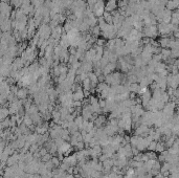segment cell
Masks as SVG:
<instances>
[{
	"instance_id": "cell-7",
	"label": "cell",
	"mask_w": 179,
	"mask_h": 178,
	"mask_svg": "<svg viewBox=\"0 0 179 178\" xmlns=\"http://www.w3.org/2000/svg\"><path fill=\"white\" fill-rule=\"evenodd\" d=\"M106 116L105 115H103V114H99L98 115V117L94 119V122H93V124H94V126L97 127V128H102V127H104L105 126V124H106Z\"/></svg>"
},
{
	"instance_id": "cell-11",
	"label": "cell",
	"mask_w": 179,
	"mask_h": 178,
	"mask_svg": "<svg viewBox=\"0 0 179 178\" xmlns=\"http://www.w3.org/2000/svg\"><path fill=\"white\" fill-rule=\"evenodd\" d=\"M81 68L83 69V71L88 73V72H91L93 66H92V63L91 62H88V61H84L83 63H81Z\"/></svg>"
},
{
	"instance_id": "cell-22",
	"label": "cell",
	"mask_w": 179,
	"mask_h": 178,
	"mask_svg": "<svg viewBox=\"0 0 179 178\" xmlns=\"http://www.w3.org/2000/svg\"><path fill=\"white\" fill-rule=\"evenodd\" d=\"M128 0H119L117 2V6L119 8V10H125L127 6H128Z\"/></svg>"
},
{
	"instance_id": "cell-26",
	"label": "cell",
	"mask_w": 179,
	"mask_h": 178,
	"mask_svg": "<svg viewBox=\"0 0 179 178\" xmlns=\"http://www.w3.org/2000/svg\"><path fill=\"white\" fill-rule=\"evenodd\" d=\"M50 161L53 162V164H54V167H55V168H59L60 163H61V161L58 159V157H57V156H53V157H52V159H50Z\"/></svg>"
},
{
	"instance_id": "cell-40",
	"label": "cell",
	"mask_w": 179,
	"mask_h": 178,
	"mask_svg": "<svg viewBox=\"0 0 179 178\" xmlns=\"http://www.w3.org/2000/svg\"><path fill=\"white\" fill-rule=\"evenodd\" d=\"M18 94H19V97H20V98H25V97H26V94H27V91L25 90V89H21Z\"/></svg>"
},
{
	"instance_id": "cell-52",
	"label": "cell",
	"mask_w": 179,
	"mask_h": 178,
	"mask_svg": "<svg viewBox=\"0 0 179 178\" xmlns=\"http://www.w3.org/2000/svg\"><path fill=\"white\" fill-rule=\"evenodd\" d=\"M128 1H130V0H128Z\"/></svg>"
},
{
	"instance_id": "cell-13",
	"label": "cell",
	"mask_w": 179,
	"mask_h": 178,
	"mask_svg": "<svg viewBox=\"0 0 179 178\" xmlns=\"http://www.w3.org/2000/svg\"><path fill=\"white\" fill-rule=\"evenodd\" d=\"M124 148V151H125V157H127L128 159H130V158L133 157V154H132V148H131V145L130 144H127Z\"/></svg>"
},
{
	"instance_id": "cell-23",
	"label": "cell",
	"mask_w": 179,
	"mask_h": 178,
	"mask_svg": "<svg viewBox=\"0 0 179 178\" xmlns=\"http://www.w3.org/2000/svg\"><path fill=\"white\" fill-rule=\"evenodd\" d=\"M146 154H147V156H148L149 159H153V160L157 159V154L154 151H148V152H146Z\"/></svg>"
},
{
	"instance_id": "cell-49",
	"label": "cell",
	"mask_w": 179,
	"mask_h": 178,
	"mask_svg": "<svg viewBox=\"0 0 179 178\" xmlns=\"http://www.w3.org/2000/svg\"><path fill=\"white\" fill-rule=\"evenodd\" d=\"M154 177H155V178H163L164 176L162 175V173H160V172H159V173H158L156 176H154Z\"/></svg>"
},
{
	"instance_id": "cell-36",
	"label": "cell",
	"mask_w": 179,
	"mask_h": 178,
	"mask_svg": "<svg viewBox=\"0 0 179 178\" xmlns=\"http://www.w3.org/2000/svg\"><path fill=\"white\" fill-rule=\"evenodd\" d=\"M59 168H60L62 171H65V172H66V171L68 170V168H69V166H68V164H66V163H64V162H61L60 166H59Z\"/></svg>"
},
{
	"instance_id": "cell-42",
	"label": "cell",
	"mask_w": 179,
	"mask_h": 178,
	"mask_svg": "<svg viewBox=\"0 0 179 178\" xmlns=\"http://www.w3.org/2000/svg\"><path fill=\"white\" fill-rule=\"evenodd\" d=\"M72 107H74V108L82 107V102H80V101H73L72 102Z\"/></svg>"
},
{
	"instance_id": "cell-51",
	"label": "cell",
	"mask_w": 179,
	"mask_h": 178,
	"mask_svg": "<svg viewBox=\"0 0 179 178\" xmlns=\"http://www.w3.org/2000/svg\"><path fill=\"white\" fill-rule=\"evenodd\" d=\"M115 178H124V175H121V174H116Z\"/></svg>"
},
{
	"instance_id": "cell-43",
	"label": "cell",
	"mask_w": 179,
	"mask_h": 178,
	"mask_svg": "<svg viewBox=\"0 0 179 178\" xmlns=\"http://www.w3.org/2000/svg\"><path fill=\"white\" fill-rule=\"evenodd\" d=\"M99 105H100V107L103 109V108L105 107V105H106V100H103V99H99Z\"/></svg>"
},
{
	"instance_id": "cell-15",
	"label": "cell",
	"mask_w": 179,
	"mask_h": 178,
	"mask_svg": "<svg viewBox=\"0 0 179 178\" xmlns=\"http://www.w3.org/2000/svg\"><path fill=\"white\" fill-rule=\"evenodd\" d=\"M151 83H152V82H151L148 78H147V77H145V78H143V79H140V80L138 81V85H139V87H149Z\"/></svg>"
},
{
	"instance_id": "cell-21",
	"label": "cell",
	"mask_w": 179,
	"mask_h": 178,
	"mask_svg": "<svg viewBox=\"0 0 179 178\" xmlns=\"http://www.w3.org/2000/svg\"><path fill=\"white\" fill-rule=\"evenodd\" d=\"M159 101L165 104V103H168V102L170 101V97H169L168 93L165 92V91H162V92H161V95H160V98H159Z\"/></svg>"
},
{
	"instance_id": "cell-47",
	"label": "cell",
	"mask_w": 179,
	"mask_h": 178,
	"mask_svg": "<svg viewBox=\"0 0 179 178\" xmlns=\"http://www.w3.org/2000/svg\"><path fill=\"white\" fill-rule=\"evenodd\" d=\"M168 177L169 178H179V175H178V173H176V174H170Z\"/></svg>"
},
{
	"instance_id": "cell-39",
	"label": "cell",
	"mask_w": 179,
	"mask_h": 178,
	"mask_svg": "<svg viewBox=\"0 0 179 178\" xmlns=\"http://www.w3.org/2000/svg\"><path fill=\"white\" fill-rule=\"evenodd\" d=\"M94 170H95V171H99V172H102V170H103V164H102V162L99 161V162L97 163V166H95Z\"/></svg>"
},
{
	"instance_id": "cell-31",
	"label": "cell",
	"mask_w": 179,
	"mask_h": 178,
	"mask_svg": "<svg viewBox=\"0 0 179 178\" xmlns=\"http://www.w3.org/2000/svg\"><path fill=\"white\" fill-rule=\"evenodd\" d=\"M155 107H156L157 111H161L164 107V103H162V102H160V101H157L156 104H155Z\"/></svg>"
},
{
	"instance_id": "cell-30",
	"label": "cell",
	"mask_w": 179,
	"mask_h": 178,
	"mask_svg": "<svg viewBox=\"0 0 179 178\" xmlns=\"http://www.w3.org/2000/svg\"><path fill=\"white\" fill-rule=\"evenodd\" d=\"M38 111V107L36 106V105H31L29 108H28V111H27V113L28 114H34V113H37Z\"/></svg>"
},
{
	"instance_id": "cell-38",
	"label": "cell",
	"mask_w": 179,
	"mask_h": 178,
	"mask_svg": "<svg viewBox=\"0 0 179 178\" xmlns=\"http://www.w3.org/2000/svg\"><path fill=\"white\" fill-rule=\"evenodd\" d=\"M24 123H25V125H26V126H31V125H33V120H31V118L29 116H26V117H25V119H24Z\"/></svg>"
},
{
	"instance_id": "cell-46",
	"label": "cell",
	"mask_w": 179,
	"mask_h": 178,
	"mask_svg": "<svg viewBox=\"0 0 179 178\" xmlns=\"http://www.w3.org/2000/svg\"><path fill=\"white\" fill-rule=\"evenodd\" d=\"M115 176H116V173L113 172V171H110V173L108 174V177L109 178H115Z\"/></svg>"
},
{
	"instance_id": "cell-29",
	"label": "cell",
	"mask_w": 179,
	"mask_h": 178,
	"mask_svg": "<svg viewBox=\"0 0 179 178\" xmlns=\"http://www.w3.org/2000/svg\"><path fill=\"white\" fill-rule=\"evenodd\" d=\"M156 144H157V142H155V141H152V142H151V143L148 145V148H147V150H148V151H154V152H155Z\"/></svg>"
},
{
	"instance_id": "cell-34",
	"label": "cell",
	"mask_w": 179,
	"mask_h": 178,
	"mask_svg": "<svg viewBox=\"0 0 179 178\" xmlns=\"http://www.w3.org/2000/svg\"><path fill=\"white\" fill-rule=\"evenodd\" d=\"M178 55H179L178 49H171V57H170V58H172V59H177V58H178Z\"/></svg>"
},
{
	"instance_id": "cell-41",
	"label": "cell",
	"mask_w": 179,
	"mask_h": 178,
	"mask_svg": "<svg viewBox=\"0 0 179 178\" xmlns=\"http://www.w3.org/2000/svg\"><path fill=\"white\" fill-rule=\"evenodd\" d=\"M46 153H48V151L44 148V147H41L40 149H39V154L41 155V156H43V155H45Z\"/></svg>"
},
{
	"instance_id": "cell-19",
	"label": "cell",
	"mask_w": 179,
	"mask_h": 178,
	"mask_svg": "<svg viewBox=\"0 0 179 178\" xmlns=\"http://www.w3.org/2000/svg\"><path fill=\"white\" fill-rule=\"evenodd\" d=\"M165 150V147L163 145V142H157L156 144V148H155V152H157V153H161L162 151Z\"/></svg>"
},
{
	"instance_id": "cell-3",
	"label": "cell",
	"mask_w": 179,
	"mask_h": 178,
	"mask_svg": "<svg viewBox=\"0 0 179 178\" xmlns=\"http://www.w3.org/2000/svg\"><path fill=\"white\" fill-rule=\"evenodd\" d=\"M149 127L146 125H139L137 128L134 130V135H138L140 137H147L148 136Z\"/></svg>"
},
{
	"instance_id": "cell-10",
	"label": "cell",
	"mask_w": 179,
	"mask_h": 178,
	"mask_svg": "<svg viewBox=\"0 0 179 178\" xmlns=\"http://www.w3.org/2000/svg\"><path fill=\"white\" fill-rule=\"evenodd\" d=\"M84 99H85V97H84L83 89H79V90L72 92V101H80V102H82Z\"/></svg>"
},
{
	"instance_id": "cell-20",
	"label": "cell",
	"mask_w": 179,
	"mask_h": 178,
	"mask_svg": "<svg viewBox=\"0 0 179 178\" xmlns=\"http://www.w3.org/2000/svg\"><path fill=\"white\" fill-rule=\"evenodd\" d=\"M35 130H36V132H37V134L42 135V134H45V133L47 132V130H48V129H46L45 127H43L42 125H40V126H37Z\"/></svg>"
},
{
	"instance_id": "cell-4",
	"label": "cell",
	"mask_w": 179,
	"mask_h": 178,
	"mask_svg": "<svg viewBox=\"0 0 179 178\" xmlns=\"http://www.w3.org/2000/svg\"><path fill=\"white\" fill-rule=\"evenodd\" d=\"M116 65H117V63H115V62H109L103 69H102V72H103L104 75H107V74H109L113 71H115Z\"/></svg>"
},
{
	"instance_id": "cell-1",
	"label": "cell",
	"mask_w": 179,
	"mask_h": 178,
	"mask_svg": "<svg viewBox=\"0 0 179 178\" xmlns=\"http://www.w3.org/2000/svg\"><path fill=\"white\" fill-rule=\"evenodd\" d=\"M167 84H168V87H171L173 89H177L178 87V84H179V75L178 74H171L169 73L167 75Z\"/></svg>"
},
{
	"instance_id": "cell-17",
	"label": "cell",
	"mask_w": 179,
	"mask_h": 178,
	"mask_svg": "<svg viewBox=\"0 0 179 178\" xmlns=\"http://www.w3.org/2000/svg\"><path fill=\"white\" fill-rule=\"evenodd\" d=\"M139 139H140V136H138V135H132V136H130L129 144L131 145V147H136L138 142H139Z\"/></svg>"
},
{
	"instance_id": "cell-14",
	"label": "cell",
	"mask_w": 179,
	"mask_h": 178,
	"mask_svg": "<svg viewBox=\"0 0 179 178\" xmlns=\"http://www.w3.org/2000/svg\"><path fill=\"white\" fill-rule=\"evenodd\" d=\"M67 130L70 134H72L73 132L75 131H79V127L75 125L74 122H68V127H67Z\"/></svg>"
},
{
	"instance_id": "cell-16",
	"label": "cell",
	"mask_w": 179,
	"mask_h": 178,
	"mask_svg": "<svg viewBox=\"0 0 179 178\" xmlns=\"http://www.w3.org/2000/svg\"><path fill=\"white\" fill-rule=\"evenodd\" d=\"M82 87H83V90H90V89L92 88L91 87V83H90V81H89V79H85V80H83L82 81Z\"/></svg>"
},
{
	"instance_id": "cell-5",
	"label": "cell",
	"mask_w": 179,
	"mask_h": 178,
	"mask_svg": "<svg viewBox=\"0 0 179 178\" xmlns=\"http://www.w3.org/2000/svg\"><path fill=\"white\" fill-rule=\"evenodd\" d=\"M62 162L68 164L69 167H75L76 163H78V159H76V157H75V154H72V155H70V156L64 157Z\"/></svg>"
},
{
	"instance_id": "cell-24",
	"label": "cell",
	"mask_w": 179,
	"mask_h": 178,
	"mask_svg": "<svg viewBox=\"0 0 179 178\" xmlns=\"http://www.w3.org/2000/svg\"><path fill=\"white\" fill-rule=\"evenodd\" d=\"M92 150H93L94 153L97 154L98 157L102 154V147H101L100 145H95V146H93V147H92Z\"/></svg>"
},
{
	"instance_id": "cell-44",
	"label": "cell",
	"mask_w": 179,
	"mask_h": 178,
	"mask_svg": "<svg viewBox=\"0 0 179 178\" xmlns=\"http://www.w3.org/2000/svg\"><path fill=\"white\" fill-rule=\"evenodd\" d=\"M73 119H74V117L71 115V114H67V116L65 118V120H67V122H73Z\"/></svg>"
},
{
	"instance_id": "cell-2",
	"label": "cell",
	"mask_w": 179,
	"mask_h": 178,
	"mask_svg": "<svg viewBox=\"0 0 179 178\" xmlns=\"http://www.w3.org/2000/svg\"><path fill=\"white\" fill-rule=\"evenodd\" d=\"M158 34L156 25H146V27L144 28L143 35L147 38H154Z\"/></svg>"
},
{
	"instance_id": "cell-9",
	"label": "cell",
	"mask_w": 179,
	"mask_h": 178,
	"mask_svg": "<svg viewBox=\"0 0 179 178\" xmlns=\"http://www.w3.org/2000/svg\"><path fill=\"white\" fill-rule=\"evenodd\" d=\"M116 8H117V0H109L107 2V4L105 5V10L108 13L115 11Z\"/></svg>"
},
{
	"instance_id": "cell-50",
	"label": "cell",
	"mask_w": 179,
	"mask_h": 178,
	"mask_svg": "<svg viewBox=\"0 0 179 178\" xmlns=\"http://www.w3.org/2000/svg\"><path fill=\"white\" fill-rule=\"evenodd\" d=\"M66 178H74V175L73 174H66Z\"/></svg>"
},
{
	"instance_id": "cell-32",
	"label": "cell",
	"mask_w": 179,
	"mask_h": 178,
	"mask_svg": "<svg viewBox=\"0 0 179 178\" xmlns=\"http://www.w3.org/2000/svg\"><path fill=\"white\" fill-rule=\"evenodd\" d=\"M75 151H80V150H83V149H85V144L83 143V142H78V144L75 145V147H74Z\"/></svg>"
},
{
	"instance_id": "cell-33",
	"label": "cell",
	"mask_w": 179,
	"mask_h": 178,
	"mask_svg": "<svg viewBox=\"0 0 179 178\" xmlns=\"http://www.w3.org/2000/svg\"><path fill=\"white\" fill-rule=\"evenodd\" d=\"M160 168H161V163L156 159V160L154 161V163H153L152 169H153V170H157V171H159V170H160Z\"/></svg>"
},
{
	"instance_id": "cell-8",
	"label": "cell",
	"mask_w": 179,
	"mask_h": 178,
	"mask_svg": "<svg viewBox=\"0 0 179 178\" xmlns=\"http://www.w3.org/2000/svg\"><path fill=\"white\" fill-rule=\"evenodd\" d=\"M151 91L149 90H147L145 93H143L142 95H140V100H142V106L143 107H147V105H148V103H149V101L151 100Z\"/></svg>"
},
{
	"instance_id": "cell-12",
	"label": "cell",
	"mask_w": 179,
	"mask_h": 178,
	"mask_svg": "<svg viewBox=\"0 0 179 178\" xmlns=\"http://www.w3.org/2000/svg\"><path fill=\"white\" fill-rule=\"evenodd\" d=\"M109 85L108 84H106L105 82H100V83L97 85V89H95V92H98L99 94L102 92V91H105V90H108V89H109Z\"/></svg>"
},
{
	"instance_id": "cell-28",
	"label": "cell",
	"mask_w": 179,
	"mask_h": 178,
	"mask_svg": "<svg viewBox=\"0 0 179 178\" xmlns=\"http://www.w3.org/2000/svg\"><path fill=\"white\" fill-rule=\"evenodd\" d=\"M52 157H53V155L50 154V153H46L45 155H43V156H41V161L42 162H46V161H48V160H50L52 159Z\"/></svg>"
},
{
	"instance_id": "cell-6",
	"label": "cell",
	"mask_w": 179,
	"mask_h": 178,
	"mask_svg": "<svg viewBox=\"0 0 179 178\" xmlns=\"http://www.w3.org/2000/svg\"><path fill=\"white\" fill-rule=\"evenodd\" d=\"M149 144H150V143L147 141L146 137H140L139 142H138V144H137V146H136V149H137L139 152H146Z\"/></svg>"
},
{
	"instance_id": "cell-27",
	"label": "cell",
	"mask_w": 179,
	"mask_h": 178,
	"mask_svg": "<svg viewBox=\"0 0 179 178\" xmlns=\"http://www.w3.org/2000/svg\"><path fill=\"white\" fill-rule=\"evenodd\" d=\"M91 29H92V35L94 37H98L99 35H101V29L99 27V25H95V26L91 27Z\"/></svg>"
},
{
	"instance_id": "cell-48",
	"label": "cell",
	"mask_w": 179,
	"mask_h": 178,
	"mask_svg": "<svg viewBox=\"0 0 179 178\" xmlns=\"http://www.w3.org/2000/svg\"><path fill=\"white\" fill-rule=\"evenodd\" d=\"M66 172H67L68 174H73V167H69Z\"/></svg>"
},
{
	"instance_id": "cell-25",
	"label": "cell",
	"mask_w": 179,
	"mask_h": 178,
	"mask_svg": "<svg viewBox=\"0 0 179 178\" xmlns=\"http://www.w3.org/2000/svg\"><path fill=\"white\" fill-rule=\"evenodd\" d=\"M73 122H74V123H75V125L80 128V127L82 126V124H83V122H84V119H83V117H82L81 115H78V116H76V117L73 119Z\"/></svg>"
},
{
	"instance_id": "cell-45",
	"label": "cell",
	"mask_w": 179,
	"mask_h": 178,
	"mask_svg": "<svg viewBox=\"0 0 179 178\" xmlns=\"http://www.w3.org/2000/svg\"><path fill=\"white\" fill-rule=\"evenodd\" d=\"M131 148H132L131 150H132V154H133V156H134V155H136V154H138V153H139V151H138V150L136 149V147H131Z\"/></svg>"
},
{
	"instance_id": "cell-18",
	"label": "cell",
	"mask_w": 179,
	"mask_h": 178,
	"mask_svg": "<svg viewBox=\"0 0 179 178\" xmlns=\"http://www.w3.org/2000/svg\"><path fill=\"white\" fill-rule=\"evenodd\" d=\"M127 81L129 82V83H138V79L135 74L133 73H127Z\"/></svg>"
},
{
	"instance_id": "cell-35",
	"label": "cell",
	"mask_w": 179,
	"mask_h": 178,
	"mask_svg": "<svg viewBox=\"0 0 179 178\" xmlns=\"http://www.w3.org/2000/svg\"><path fill=\"white\" fill-rule=\"evenodd\" d=\"M45 163V167H46V169L48 170V171H52L55 167H54V164H53V162L50 161V160H48V161H46V162H44Z\"/></svg>"
},
{
	"instance_id": "cell-37",
	"label": "cell",
	"mask_w": 179,
	"mask_h": 178,
	"mask_svg": "<svg viewBox=\"0 0 179 178\" xmlns=\"http://www.w3.org/2000/svg\"><path fill=\"white\" fill-rule=\"evenodd\" d=\"M41 178H53V174H52V171H47L45 174L40 175Z\"/></svg>"
}]
</instances>
